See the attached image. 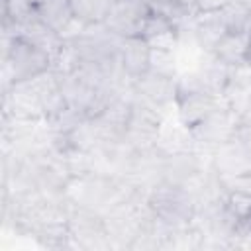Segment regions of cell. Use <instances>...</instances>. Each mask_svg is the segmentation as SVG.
<instances>
[{
    "mask_svg": "<svg viewBox=\"0 0 251 251\" xmlns=\"http://www.w3.org/2000/svg\"><path fill=\"white\" fill-rule=\"evenodd\" d=\"M224 102L220 94H214L210 90L194 88V90H176V118L188 127L194 129L200 126L208 116H212Z\"/></svg>",
    "mask_w": 251,
    "mask_h": 251,
    "instance_id": "cell-3",
    "label": "cell"
},
{
    "mask_svg": "<svg viewBox=\"0 0 251 251\" xmlns=\"http://www.w3.org/2000/svg\"><path fill=\"white\" fill-rule=\"evenodd\" d=\"M180 8L188 10V12H194V6H196V0H175Z\"/></svg>",
    "mask_w": 251,
    "mask_h": 251,
    "instance_id": "cell-9",
    "label": "cell"
},
{
    "mask_svg": "<svg viewBox=\"0 0 251 251\" xmlns=\"http://www.w3.org/2000/svg\"><path fill=\"white\" fill-rule=\"evenodd\" d=\"M153 49L143 37H124L118 49V67L122 75L133 82L151 71Z\"/></svg>",
    "mask_w": 251,
    "mask_h": 251,
    "instance_id": "cell-5",
    "label": "cell"
},
{
    "mask_svg": "<svg viewBox=\"0 0 251 251\" xmlns=\"http://www.w3.org/2000/svg\"><path fill=\"white\" fill-rule=\"evenodd\" d=\"M2 63H4V88H10L12 84L18 82H25L53 69V57L39 45L20 35L4 37Z\"/></svg>",
    "mask_w": 251,
    "mask_h": 251,
    "instance_id": "cell-1",
    "label": "cell"
},
{
    "mask_svg": "<svg viewBox=\"0 0 251 251\" xmlns=\"http://www.w3.org/2000/svg\"><path fill=\"white\" fill-rule=\"evenodd\" d=\"M116 0H69L73 20L82 25H104Z\"/></svg>",
    "mask_w": 251,
    "mask_h": 251,
    "instance_id": "cell-7",
    "label": "cell"
},
{
    "mask_svg": "<svg viewBox=\"0 0 251 251\" xmlns=\"http://www.w3.org/2000/svg\"><path fill=\"white\" fill-rule=\"evenodd\" d=\"M233 0H196L194 12L200 14H210V12H222L226 10Z\"/></svg>",
    "mask_w": 251,
    "mask_h": 251,
    "instance_id": "cell-8",
    "label": "cell"
},
{
    "mask_svg": "<svg viewBox=\"0 0 251 251\" xmlns=\"http://www.w3.org/2000/svg\"><path fill=\"white\" fill-rule=\"evenodd\" d=\"M151 16L149 6L143 0H116L104 25L118 37H141L147 18Z\"/></svg>",
    "mask_w": 251,
    "mask_h": 251,
    "instance_id": "cell-4",
    "label": "cell"
},
{
    "mask_svg": "<svg viewBox=\"0 0 251 251\" xmlns=\"http://www.w3.org/2000/svg\"><path fill=\"white\" fill-rule=\"evenodd\" d=\"M249 51H251V43H249V31H227L212 49V55L227 65V67H237L243 63H249Z\"/></svg>",
    "mask_w": 251,
    "mask_h": 251,
    "instance_id": "cell-6",
    "label": "cell"
},
{
    "mask_svg": "<svg viewBox=\"0 0 251 251\" xmlns=\"http://www.w3.org/2000/svg\"><path fill=\"white\" fill-rule=\"evenodd\" d=\"M153 214L173 227H184L194 222L198 204L194 194L184 186L169 180H159L145 194Z\"/></svg>",
    "mask_w": 251,
    "mask_h": 251,
    "instance_id": "cell-2",
    "label": "cell"
}]
</instances>
